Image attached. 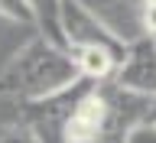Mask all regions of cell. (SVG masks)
<instances>
[{
	"mask_svg": "<svg viewBox=\"0 0 156 143\" xmlns=\"http://www.w3.org/2000/svg\"><path fill=\"white\" fill-rule=\"evenodd\" d=\"M81 81L72 52L55 46L46 36H33L29 42L13 52L0 68V98H13L20 104H33L42 98H52L58 91Z\"/></svg>",
	"mask_w": 156,
	"mask_h": 143,
	"instance_id": "1",
	"label": "cell"
},
{
	"mask_svg": "<svg viewBox=\"0 0 156 143\" xmlns=\"http://www.w3.org/2000/svg\"><path fill=\"white\" fill-rule=\"evenodd\" d=\"M62 33H65L68 52L75 49H107L114 55H127V42L104 16H98L81 0H62Z\"/></svg>",
	"mask_w": 156,
	"mask_h": 143,
	"instance_id": "2",
	"label": "cell"
},
{
	"mask_svg": "<svg viewBox=\"0 0 156 143\" xmlns=\"http://www.w3.org/2000/svg\"><path fill=\"white\" fill-rule=\"evenodd\" d=\"M91 88H94V81L81 78V81H75L72 88H65V91H58V95H52V98L23 104V117H20V120H26L42 143H65L68 117L75 114L78 101H81Z\"/></svg>",
	"mask_w": 156,
	"mask_h": 143,
	"instance_id": "3",
	"label": "cell"
},
{
	"mask_svg": "<svg viewBox=\"0 0 156 143\" xmlns=\"http://www.w3.org/2000/svg\"><path fill=\"white\" fill-rule=\"evenodd\" d=\"M114 85L136 98H156V39L140 36L127 46L124 62L117 65Z\"/></svg>",
	"mask_w": 156,
	"mask_h": 143,
	"instance_id": "4",
	"label": "cell"
},
{
	"mask_svg": "<svg viewBox=\"0 0 156 143\" xmlns=\"http://www.w3.org/2000/svg\"><path fill=\"white\" fill-rule=\"evenodd\" d=\"M111 124H114V104H111V98L94 85L78 101L75 114L68 117L65 143H98V140L107 137Z\"/></svg>",
	"mask_w": 156,
	"mask_h": 143,
	"instance_id": "5",
	"label": "cell"
},
{
	"mask_svg": "<svg viewBox=\"0 0 156 143\" xmlns=\"http://www.w3.org/2000/svg\"><path fill=\"white\" fill-rule=\"evenodd\" d=\"M85 7H91L98 16H104L111 26L127 39V42H133V39L143 36V3L140 0H81Z\"/></svg>",
	"mask_w": 156,
	"mask_h": 143,
	"instance_id": "6",
	"label": "cell"
},
{
	"mask_svg": "<svg viewBox=\"0 0 156 143\" xmlns=\"http://www.w3.org/2000/svg\"><path fill=\"white\" fill-rule=\"evenodd\" d=\"M72 59H75V65H78V75L88 78V81H114L117 75V65L124 62L120 55H114V52H107V49H75L72 52Z\"/></svg>",
	"mask_w": 156,
	"mask_h": 143,
	"instance_id": "7",
	"label": "cell"
},
{
	"mask_svg": "<svg viewBox=\"0 0 156 143\" xmlns=\"http://www.w3.org/2000/svg\"><path fill=\"white\" fill-rule=\"evenodd\" d=\"M33 3V16H36L39 36L52 39L55 46H65V33H62V0H29Z\"/></svg>",
	"mask_w": 156,
	"mask_h": 143,
	"instance_id": "8",
	"label": "cell"
},
{
	"mask_svg": "<svg viewBox=\"0 0 156 143\" xmlns=\"http://www.w3.org/2000/svg\"><path fill=\"white\" fill-rule=\"evenodd\" d=\"M0 16L10 20V23H23V26H36V16H33V3L29 0H0Z\"/></svg>",
	"mask_w": 156,
	"mask_h": 143,
	"instance_id": "9",
	"label": "cell"
},
{
	"mask_svg": "<svg viewBox=\"0 0 156 143\" xmlns=\"http://www.w3.org/2000/svg\"><path fill=\"white\" fill-rule=\"evenodd\" d=\"M0 143H42V140L26 120H10V124H0Z\"/></svg>",
	"mask_w": 156,
	"mask_h": 143,
	"instance_id": "10",
	"label": "cell"
},
{
	"mask_svg": "<svg viewBox=\"0 0 156 143\" xmlns=\"http://www.w3.org/2000/svg\"><path fill=\"white\" fill-rule=\"evenodd\" d=\"M124 143H156V124H150V120H136L133 127H127Z\"/></svg>",
	"mask_w": 156,
	"mask_h": 143,
	"instance_id": "11",
	"label": "cell"
},
{
	"mask_svg": "<svg viewBox=\"0 0 156 143\" xmlns=\"http://www.w3.org/2000/svg\"><path fill=\"white\" fill-rule=\"evenodd\" d=\"M140 23H143V36L156 39V3L143 7V16H140Z\"/></svg>",
	"mask_w": 156,
	"mask_h": 143,
	"instance_id": "12",
	"label": "cell"
},
{
	"mask_svg": "<svg viewBox=\"0 0 156 143\" xmlns=\"http://www.w3.org/2000/svg\"><path fill=\"white\" fill-rule=\"evenodd\" d=\"M143 120H150V124H156V98H153V101H150V107H146Z\"/></svg>",
	"mask_w": 156,
	"mask_h": 143,
	"instance_id": "13",
	"label": "cell"
},
{
	"mask_svg": "<svg viewBox=\"0 0 156 143\" xmlns=\"http://www.w3.org/2000/svg\"><path fill=\"white\" fill-rule=\"evenodd\" d=\"M140 3H143V7H150V3H156V0H140Z\"/></svg>",
	"mask_w": 156,
	"mask_h": 143,
	"instance_id": "14",
	"label": "cell"
}]
</instances>
